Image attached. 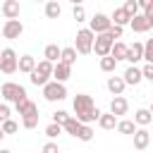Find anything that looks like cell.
<instances>
[{
    "mask_svg": "<svg viewBox=\"0 0 153 153\" xmlns=\"http://www.w3.org/2000/svg\"><path fill=\"white\" fill-rule=\"evenodd\" d=\"M110 26H112L110 17H108V14H103V12H96V14L91 17V26H88V29H91L93 33H103V31H108Z\"/></svg>",
    "mask_w": 153,
    "mask_h": 153,
    "instance_id": "8",
    "label": "cell"
},
{
    "mask_svg": "<svg viewBox=\"0 0 153 153\" xmlns=\"http://www.w3.org/2000/svg\"><path fill=\"white\" fill-rule=\"evenodd\" d=\"M108 33H110L112 38H122V26H120V24H112V26L108 29Z\"/></svg>",
    "mask_w": 153,
    "mask_h": 153,
    "instance_id": "38",
    "label": "cell"
},
{
    "mask_svg": "<svg viewBox=\"0 0 153 153\" xmlns=\"http://www.w3.org/2000/svg\"><path fill=\"white\" fill-rule=\"evenodd\" d=\"M93 41H96V33H93L91 29H81V31H76V43H74L76 53H79V55H88V53H93Z\"/></svg>",
    "mask_w": 153,
    "mask_h": 153,
    "instance_id": "3",
    "label": "cell"
},
{
    "mask_svg": "<svg viewBox=\"0 0 153 153\" xmlns=\"http://www.w3.org/2000/svg\"><path fill=\"white\" fill-rule=\"evenodd\" d=\"M43 96H45V100H50V103L65 100V98H67V88H65L62 81H48V84H43Z\"/></svg>",
    "mask_w": 153,
    "mask_h": 153,
    "instance_id": "5",
    "label": "cell"
},
{
    "mask_svg": "<svg viewBox=\"0 0 153 153\" xmlns=\"http://www.w3.org/2000/svg\"><path fill=\"white\" fill-rule=\"evenodd\" d=\"M60 50H62V48H57L55 43H50V45H45V53H43V55H45V60L57 62V60H60Z\"/></svg>",
    "mask_w": 153,
    "mask_h": 153,
    "instance_id": "28",
    "label": "cell"
},
{
    "mask_svg": "<svg viewBox=\"0 0 153 153\" xmlns=\"http://www.w3.org/2000/svg\"><path fill=\"white\" fill-rule=\"evenodd\" d=\"M136 2H139V7H146V5L151 2V0H136Z\"/></svg>",
    "mask_w": 153,
    "mask_h": 153,
    "instance_id": "42",
    "label": "cell"
},
{
    "mask_svg": "<svg viewBox=\"0 0 153 153\" xmlns=\"http://www.w3.org/2000/svg\"><path fill=\"white\" fill-rule=\"evenodd\" d=\"M17 53L12 50V48H5L2 53H0V72L2 74H14L17 72Z\"/></svg>",
    "mask_w": 153,
    "mask_h": 153,
    "instance_id": "7",
    "label": "cell"
},
{
    "mask_svg": "<svg viewBox=\"0 0 153 153\" xmlns=\"http://www.w3.org/2000/svg\"><path fill=\"white\" fill-rule=\"evenodd\" d=\"M134 122H136L139 127H148V124L153 122V115H151V110H146V108L136 110V112H134Z\"/></svg>",
    "mask_w": 153,
    "mask_h": 153,
    "instance_id": "21",
    "label": "cell"
},
{
    "mask_svg": "<svg viewBox=\"0 0 153 153\" xmlns=\"http://www.w3.org/2000/svg\"><path fill=\"white\" fill-rule=\"evenodd\" d=\"M22 31H24V24H22L19 19H7V22H5V26H2V36H5V38H10V41L19 38V36H22Z\"/></svg>",
    "mask_w": 153,
    "mask_h": 153,
    "instance_id": "9",
    "label": "cell"
},
{
    "mask_svg": "<svg viewBox=\"0 0 153 153\" xmlns=\"http://www.w3.org/2000/svg\"><path fill=\"white\" fill-rule=\"evenodd\" d=\"M0 127H2V131H5V134H14V131L19 129V124H17L14 120H10V117H7L5 122H0Z\"/></svg>",
    "mask_w": 153,
    "mask_h": 153,
    "instance_id": "32",
    "label": "cell"
},
{
    "mask_svg": "<svg viewBox=\"0 0 153 153\" xmlns=\"http://www.w3.org/2000/svg\"><path fill=\"white\" fill-rule=\"evenodd\" d=\"M117 131H120V134H134V131H136V122H131V120H120V122H117Z\"/></svg>",
    "mask_w": 153,
    "mask_h": 153,
    "instance_id": "27",
    "label": "cell"
},
{
    "mask_svg": "<svg viewBox=\"0 0 153 153\" xmlns=\"http://www.w3.org/2000/svg\"><path fill=\"white\" fill-rule=\"evenodd\" d=\"M98 127H100V129H115V127H117V115H112V112H100Z\"/></svg>",
    "mask_w": 153,
    "mask_h": 153,
    "instance_id": "20",
    "label": "cell"
},
{
    "mask_svg": "<svg viewBox=\"0 0 153 153\" xmlns=\"http://www.w3.org/2000/svg\"><path fill=\"white\" fill-rule=\"evenodd\" d=\"M76 139H79V141H91V139H93V129H91L88 124H81L79 131H76Z\"/></svg>",
    "mask_w": 153,
    "mask_h": 153,
    "instance_id": "30",
    "label": "cell"
},
{
    "mask_svg": "<svg viewBox=\"0 0 153 153\" xmlns=\"http://www.w3.org/2000/svg\"><path fill=\"white\" fill-rule=\"evenodd\" d=\"M0 153H12V151H7V148H5V151H0Z\"/></svg>",
    "mask_w": 153,
    "mask_h": 153,
    "instance_id": "46",
    "label": "cell"
},
{
    "mask_svg": "<svg viewBox=\"0 0 153 153\" xmlns=\"http://www.w3.org/2000/svg\"><path fill=\"white\" fill-rule=\"evenodd\" d=\"M143 60L146 62H153V38H148L143 43Z\"/></svg>",
    "mask_w": 153,
    "mask_h": 153,
    "instance_id": "34",
    "label": "cell"
},
{
    "mask_svg": "<svg viewBox=\"0 0 153 153\" xmlns=\"http://www.w3.org/2000/svg\"><path fill=\"white\" fill-rule=\"evenodd\" d=\"M151 84H153V79H151Z\"/></svg>",
    "mask_w": 153,
    "mask_h": 153,
    "instance_id": "47",
    "label": "cell"
},
{
    "mask_svg": "<svg viewBox=\"0 0 153 153\" xmlns=\"http://www.w3.org/2000/svg\"><path fill=\"white\" fill-rule=\"evenodd\" d=\"M69 2H72V5H81L84 0H69Z\"/></svg>",
    "mask_w": 153,
    "mask_h": 153,
    "instance_id": "43",
    "label": "cell"
},
{
    "mask_svg": "<svg viewBox=\"0 0 153 153\" xmlns=\"http://www.w3.org/2000/svg\"><path fill=\"white\" fill-rule=\"evenodd\" d=\"M60 62L74 65V62H76V48H62V50H60Z\"/></svg>",
    "mask_w": 153,
    "mask_h": 153,
    "instance_id": "26",
    "label": "cell"
},
{
    "mask_svg": "<svg viewBox=\"0 0 153 153\" xmlns=\"http://www.w3.org/2000/svg\"><path fill=\"white\" fill-rule=\"evenodd\" d=\"M60 14H62V7L57 5V0H48L45 2V17L48 19H57Z\"/></svg>",
    "mask_w": 153,
    "mask_h": 153,
    "instance_id": "22",
    "label": "cell"
},
{
    "mask_svg": "<svg viewBox=\"0 0 153 153\" xmlns=\"http://www.w3.org/2000/svg\"><path fill=\"white\" fill-rule=\"evenodd\" d=\"M60 134H62V124L50 122V124L45 127V136H48V139H55V136H60Z\"/></svg>",
    "mask_w": 153,
    "mask_h": 153,
    "instance_id": "31",
    "label": "cell"
},
{
    "mask_svg": "<svg viewBox=\"0 0 153 153\" xmlns=\"http://www.w3.org/2000/svg\"><path fill=\"white\" fill-rule=\"evenodd\" d=\"M151 29H153V26H151Z\"/></svg>",
    "mask_w": 153,
    "mask_h": 153,
    "instance_id": "49",
    "label": "cell"
},
{
    "mask_svg": "<svg viewBox=\"0 0 153 153\" xmlns=\"http://www.w3.org/2000/svg\"><path fill=\"white\" fill-rule=\"evenodd\" d=\"M17 112H19L22 117H33V115H38V105H36L33 100L24 98L22 103H17Z\"/></svg>",
    "mask_w": 153,
    "mask_h": 153,
    "instance_id": "13",
    "label": "cell"
},
{
    "mask_svg": "<svg viewBox=\"0 0 153 153\" xmlns=\"http://www.w3.org/2000/svg\"><path fill=\"white\" fill-rule=\"evenodd\" d=\"M127 62H131V65H136L139 60H143V43H134V45H129L127 48V57H124Z\"/></svg>",
    "mask_w": 153,
    "mask_h": 153,
    "instance_id": "16",
    "label": "cell"
},
{
    "mask_svg": "<svg viewBox=\"0 0 153 153\" xmlns=\"http://www.w3.org/2000/svg\"><path fill=\"white\" fill-rule=\"evenodd\" d=\"M129 19H131V17L124 12V7H117V10L112 12V17H110V22H112V24H120V26L129 24Z\"/></svg>",
    "mask_w": 153,
    "mask_h": 153,
    "instance_id": "23",
    "label": "cell"
},
{
    "mask_svg": "<svg viewBox=\"0 0 153 153\" xmlns=\"http://www.w3.org/2000/svg\"><path fill=\"white\" fill-rule=\"evenodd\" d=\"M53 76H55V81H62V84H65V81L72 76V65L57 60V62L53 65Z\"/></svg>",
    "mask_w": 153,
    "mask_h": 153,
    "instance_id": "11",
    "label": "cell"
},
{
    "mask_svg": "<svg viewBox=\"0 0 153 153\" xmlns=\"http://www.w3.org/2000/svg\"><path fill=\"white\" fill-rule=\"evenodd\" d=\"M72 105H74V117H76L81 124L98 122V117H100V110L93 105V98H91L88 93H76Z\"/></svg>",
    "mask_w": 153,
    "mask_h": 153,
    "instance_id": "1",
    "label": "cell"
},
{
    "mask_svg": "<svg viewBox=\"0 0 153 153\" xmlns=\"http://www.w3.org/2000/svg\"><path fill=\"white\" fill-rule=\"evenodd\" d=\"M7 117H10V108H7L5 103H0V122H5Z\"/></svg>",
    "mask_w": 153,
    "mask_h": 153,
    "instance_id": "40",
    "label": "cell"
},
{
    "mask_svg": "<svg viewBox=\"0 0 153 153\" xmlns=\"http://www.w3.org/2000/svg\"><path fill=\"white\" fill-rule=\"evenodd\" d=\"M105 86H108V91H110L112 96H122L127 84H124L122 76H108V84H105Z\"/></svg>",
    "mask_w": 153,
    "mask_h": 153,
    "instance_id": "18",
    "label": "cell"
},
{
    "mask_svg": "<svg viewBox=\"0 0 153 153\" xmlns=\"http://www.w3.org/2000/svg\"><path fill=\"white\" fill-rule=\"evenodd\" d=\"M36 2H41V0H36Z\"/></svg>",
    "mask_w": 153,
    "mask_h": 153,
    "instance_id": "48",
    "label": "cell"
},
{
    "mask_svg": "<svg viewBox=\"0 0 153 153\" xmlns=\"http://www.w3.org/2000/svg\"><path fill=\"white\" fill-rule=\"evenodd\" d=\"M100 69H103V72H115V69H117V60H115L112 55L100 57Z\"/></svg>",
    "mask_w": 153,
    "mask_h": 153,
    "instance_id": "29",
    "label": "cell"
},
{
    "mask_svg": "<svg viewBox=\"0 0 153 153\" xmlns=\"http://www.w3.org/2000/svg\"><path fill=\"white\" fill-rule=\"evenodd\" d=\"M19 12H22L19 0H5V2H2V14H5L7 19H19Z\"/></svg>",
    "mask_w": 153,
    "mask_h": 153,
    "instance_id": "14",
    "label": "cell"
},
{
    "mask_svg": "<svg viewBox=\"0 0 153 153\" xmlns=\"http://www.w3.org/2000/svg\"><path fill=\"white\" fill-rule=\"evenodd\" d=\"M148 110H151V115H153V103H151V108H148Z\"/></svg>",
    "mask_w": 153,
    "mask_h": 153,
    "instance_id": "45",
    "label": "cell"
},
{
    "mask_svg": "<svg viewBox=\"0 0 153 153\" xmlns=\"http://www.w3.org/2000/svg\"><path fill=\"white\" fill-rule=\"evenodd\" d=\"M129 26H131V31H136V33H146V31H151V19L146 17V14H134L131 19H129Z\"/></svg>",
    "mask_w": 153,
    "mask_h": 153,
    "instance_id": "10",
    "label": "cell"
},
{
    "mask_svg": "<svg viewBox=\"0 0 153 153\" xmlns=\"http://www.w3.org/2000/svg\"><path fill=\"white\" fill-rule=\"evenodd\" d=\"M122 7H124V12H127V14H129V17H134V14H139V10H141V7H139V2H136V0H127V2H124V5H122Z\"/></svg>",
    "mask_w": 153,
    "mask_h": 153,
    "instance_id": "33",
    "label": "cell"
},
{
    "mask_svg": "<svg viewBox=\"0 0 153 153\" xmlns=\"http://www.w3.org/2000/svg\"><path fill=\"white\" fill-rule=\"evenodd\" d=\"M127 110H129V103H127V98L124 96H115L112 100H110V112L112 115H127Z\"/></svg>",
    "mask_w": 153,
    "mask_h": 153,
    "instance_id": "12",
    "label": "cell"
},
{
    "mask_svg": "<svg viewBox=\"0 0 153 153\" xmlns=\"http://www.w3.org/2000/svg\"><path fill=\"white\" fill-rule=\"evenodd\" d=\"M41 153H60L57 151V143H53V141H48L43 148H41Z\"/></svg>",
    "mask_w": 153,
    "mask_h": 153,
    "instance_id": "39",
    "label": "cell"
},
{
    "mask_svg": "<svg viewBox=\"0 0 153 153\" xmlns=\"http://www.w3.org/2000/svg\"><path fill=\"white\" fill-rule=\"evenodd\" d=\"M50 76H53V62L50 60H41L31 72V84L33 86H43V84L50 81Z\"/></svg>",
    "mask_w": 153,
    "mask_h": 153,
    "instance_id": "2",
    "label": "cell"
},
{
    "mask_svg": "<svg viewBox=\"0 0 153 153\" xmlns=\"http://www.w3.org/2000/svg\"><path fill=\"white\" fill-rule=\"evenodd\" d=\"M127 48H129V45H124L122 41H117V43H112V48H110V55H112V57L120 62V60H124V57H127Z\"/></svg>",
    "mask_w": 153,
    "mask_h": 153,
    "instance_id": "24",
    "label": "cell"
},
{
    "mask_svg": "<svg viewBox=\"0 0 153 153\" xmlns=\"http://www.w3.org/2000/svg\"><path fill=\"white\" fill-rule=\"evenodd\" d=\"M148 141H151V134H148L146 127H141V129L134 131V148H136V151H143V148L148 146Z\"/></svg>",
    "mask_w": 153,
    "mask_h": 153,
    "instance_id": "15",
    "label": "cell"
},
{
    "mask_svg": "<svg viewBox=\"0 0 153 153\" xmlns=\"http://www.w3.org/2000/svg\"><path fill=\"white\" fill-rule=\"evenodd\" d=\"M72 17H74L76 22H84V19H86V10H84L81 5H74V10H72Z\"/></svg>",
    "mask_w": 153,
    "mask_h": 153,
    "instance_id": "35",
    "label": "cell"
},
{
    "mask_svg": "<svg viewBox=\"0 0 153 153\" xmlns=\"http://www.w3.org/2000/svg\"><path fill=\"white\" fill-rule=\"evenodd\" d=\"M33 67H36V60H33V55H22V57L17 60V69H19V72H26V74H31V72H33Z\"/></svg>",
    "mask_w": 153,
    "mask_h": 153,
    "instance_id": "19",
    "label": "cell"
},
{
    "mask_svg": "<svg viewBox=\"0 0 153 153\" xmlns=\"http://www.w3.org/2000/svg\"><path fill=\"white\" fill-rule=\"evenodd\" d=\"M143 14H146V17L151 19V24H153V0H151V2H148V5L143 7Z\"/></svg>",
    "mask_w": 153,
    "mask_h": 153,
    "instance_id": "41",
    "label": "cell"
},
{
    "mask_svg": "<svg viewBox=\"0 0 153 153\" xmlns=\"http://www.w3.org/2000/svg\"><path fill=\"white\" fill-rule=\"evenodd\" d=\"M122 79H124V84H131V86H136V84H139V81L143 79V74H141V69H139L136 65H129Z\"/></svg>",
    "mask_w": 153,
    "mask_h": 153,
    "instance_id": "17",
    "label": "cell"
},
{
    "mask_svg": "<svg viewBox=\"0 0 153 153\" xmlns=\"http://www.w3.org/2000/svg\"><path fill=\"white\" fill-rule=\"evenodd\" d=\"M0 93H2V98L5 100H10V103H22L24 98H26V88L24 86H19V84H14V81H5L2 84V88H0Z\"/></svg>",
    "mask_w": 153,
    "mask_h": 153,
    "instance_id": "4",
    "label": "cell"
},
{
    "mask_svg": "<svg viewBox=\"0 0 153 153\" xmlns=\"http://www.w3.org/2000/svg\"><path fill=\"white\" fill-rule=\"evenodd\" d=\"M67 117H69V115H67L65 110H57V112H53V122H57V124H65V122H67Z\"/></svg>",
    "mask_w": 153,
    "mask_h": 153,
    "instance_id": "37",
    "label": "cell"
},
{
    "mask_svg": "<svg viewBox=\"0 0 153 153\" xmlns=\"http://www.w3.org/2000/svg\"><path fill=\"white\" fill-rule=\"evenodd\" d=\"M22 124H24V129H33V127L38 124V115H33V117H22Z\"/></svg>",
    "mask_w": 153,
    "mask_h": 153,
    "instance_id": "36",
    "label": "cell"
},
{
    "mask_svg": "<svg viewBox=\"0 0 153 153\" xmlns=\"http://www.w3.org/2000/svg\"><path fill=\"white\" fill-rule=\"evenodd\" d=\"M79 127H81V122L76 120V117H67V122L62 124V131H67V134H72V136H76V131H79Z\"/></svg>",
    "mask_w": 153,
    "mask_h": 153,
    "instance_id": "25",
    "label": "cell"
},
{
    "mask_svg": "<svg viewBox=\"0 0 153 153\" xmlns=\"http://www.w3.org/2000/svg\"><path fill=\"white\" fill-rule=\"evenodd\" d=\"M112 43H115V38H112L108 31H103V33H96V41H93V53H96L98 57H105V55H110V48H112Z\"/></svg>",
    "mask_w": 153,
    "mask_h": 153,
    "instance_id": "6",
    "label": "cell"
},
{
    "mask_svg": "<svg viewBox=\"0 0 153 153\" xmlns=\"http://www.w3.org/2000/svg\"><path fill=\"white\" fill-rule=\"evenodd\" d=\"M2 136H5V131H2V127H0V139H2Z\"/></svg>",
    "mask_w": 153,
    "mask_h": 153,
    "instance_id": "44",
    "label": "cell"
}]
</instances>
